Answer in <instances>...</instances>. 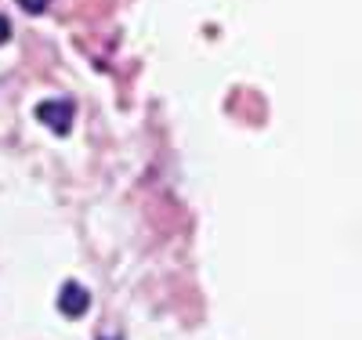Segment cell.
I'll use <instances>...</instances> for the list:
<instances>
[{
    "mask_svg": "<svg viewBox=\"0 0 362 340\" xmlns=\"http://www.w3.org/2000/svg\"><path fill=\"white\" fill-rule=\"evenodd\" d=\"M37 119H44L51 131L66 134L73 123V102H40L37 105Z\"/></svg>",
    "mask_w": 362,
    "mask_h": 340,
    "instance_id": "6da1fadb",
    "label": "cell"
},
{
    "mask_svg": "<svg viewBox=\"0 0 362 340\" xmlns=\"http://www.w3.org/2000/svg\"><path fill=\"white\" fill-rule=\"evenodd\" d=\"M58 307H62L69 319H80L87 307H90V293L83 286H76V283H66L62 293H58Z\"/></svg>",
    "mask_w": 362,
    "mask_h": 340,
    "instance_id": "7a4b0ae2",
    "label": "cell"
},
{
    "mask_svg": "<svg viewBox=\"0 0 362 340\" xmlns=\"http://www.w3.org/2000/svg\"><path fill=\"white\" fill-rule=\"evenodd\" d=\"M47 4H51V0H18V8H25V11H33V15L47 11Z\"/></svg>",
    "mask_w": 362,
    "mask_h": 340,
    "instance_id": "3957f363",
    "label": "cell"
},
{
    "mask_svg": "<svg viewBox=\"0 0 362 340\" xmlns=\"http://www.w3.org/2000/svg\"><path fill=\"white\" fill-rule=\"evenodd\" d=\"M8 37H11V22H8L4 15H0V44H4Z\"/></svg>",
    "mask_w": 362,
    "mask_h": 340,
    "instance_id": "277c9868",
    "label": "cell"
}]
</instances>
